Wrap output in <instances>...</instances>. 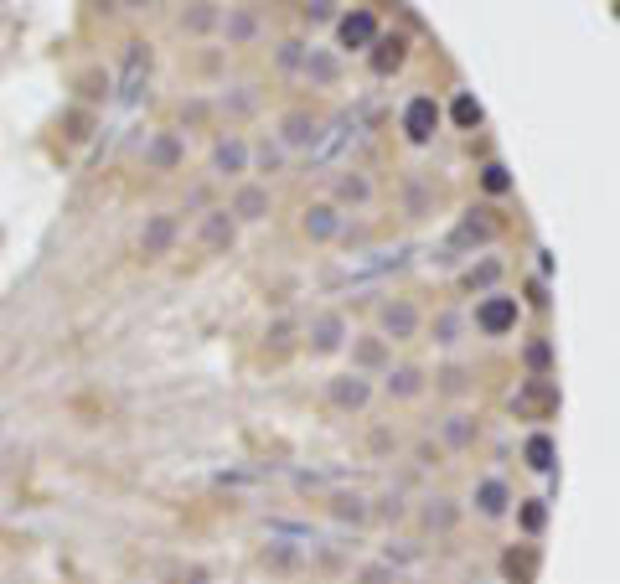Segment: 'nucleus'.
<instances>
[{"label":"nucleus","mask_w":620,"mask_h":584,"mask_svg":"<svg viewBox=\"0 0 620 584\" xmlns=\"http://www.w3.org/2000/svg\"><path fill=\"white\" fill-rule=\"evenodd\" d=\"M434 129H440V104H434L430 94H413L409 109H403V135H409L413 145H430Z\"/></svg>","instance_id":"1"},{"label":"nucleus","mask_w":620,"mask_h":584,"mask_svg":"<svg viewBox=\"0 0 620 584\" xmlns=\"http://www.w3.org/2000/svg\"><path fill=\"white\" fill-rule=\"evenodd\" d=\"M476 326L486 336H507L512 326H517V301H512V295H486V301L476 305Z\"/></svg>","instance_id":"2"},{"label":"nucleus","mask_w":620,"mask_h":584,"mask_svg":"<svg viewBox=\"0 0 620 584\" xmlns=\"http://www.w3.org/2000/svg\"><path fill=\"white\" fill-rule=\"evenodd\" d=\"M554 404H558V388L548 378H527L523 388H517V398H512V409L523 414V419H543Z\"/></svg>","instance_id":"3"},{"label":"nucleus","mask_w":620,"mask_h":584,"mask_svg":"<svg viewBox=\"0 0 620 584\" xmlns=\"http://www.w3.org/2000/svg\"><path fill=\"white\" fill-rule=\"evenodd\" d=\"M233 233H239V222H233V212H228V207H212V212H202V222H197V238H202L212 253L233 249Z\"/></svg>","instance_id":"4"},{"label":"nucleus","mask_w":620,"mask_h":584,"mask_svg":"<svg viewBox=\"0 0 620 584\" xmlns=\"http://www.w3.org/2000/svg\"><path fill=\"white\" fill-rule=\"evenodd\" d=\"M409 264V249H393V253H378V259H367V264H351L341 274H331V284H362V280H378V274H393V269Z\"/></svg>","instance_id":"5"},{"label":"nucleus","mask_w":620,"mask_h":584,"mask_svg":"<svg viewBox=\"0 0 620 584\" xmlns=\"http://www.w3.org/2000/svg\"><path fill=\"white\" fill-rule=\"evenodd\" d=\"M336 36H341V47L367 52L372 42H378V16H372V11H351V16L336 21Z\"/></svg>","instance_id":"6"},{"label":"nucleus","mask_w":620,"mask_h":584,"mask_svg":"<svg viewBox=\"0 0 620 584\" xmlns=\"http://www.w3.org/2000/svg\"><path fill=\"white\" fill-rule=\"evenodd\" d=\"M280 140H285V150H316V140H320L316 114H305V109L285 114V125H280Z\"/></svg>","instance_id":"7"},{"label":"nucleus","mask_w":620,"mask_h":584,"mask_svg":"<svg viewBox=\"0 0 620 584\" xmlns=\"http://www.w3.org/2000/svg\"><path fill=\"white\" fill-rule=\"evenodd\" d=\"M181 160H187L181 135H171V129H166V135H156V140H145V166H150V171H176Z\"/></svg>","instance_id":"8"},{"label":"nucleus","mask_w":620,"mask_h":584,"mask_svg":"<svg viewBox=\"0 0 620 584\" xmlns=\"http://www.w3.org/2000/svg\"><path fill=\"white\" fill-rule=\"evenodd\" d=\"M351 135H357V114H336V119H331V135H320L310 156H316L320 166H331V160L341 156V150H347V140H351Z\"/></svg>","instance_id":"9"},{"label":"nucleus","mask_w":620,"mask_h":584,"mask_svg":"<svg viewBox=\"0 0 620 584\" xmlns=\"http://www.w3.org/2000/svg\"><path fill=\"white\" fill-rule=\"evenodd\" d=\"M382 336H393V342H409L413 332H419V311H413L409 301H388L382 305V316H378Z\"/></svg>","instance_id":"10"},{"label":"nucleus","mask_w":620,"mask_h":584,"mask_svg":"<svg viewBox=\"0 0 620 584\" xmlns=\"http://www.w3.org/2000/svg\"><path fill=\"white\" fill-rule=\"evenodd\" d=\"M326 398H331L336 409H367V398H372V388H367V378H362V373H341V378H331Z\"/></svg>","instance_id":"11"},{"label":"nucleus","mask_w":620,"mask_h":584,"mask_svg":"<svg viewBox=\"0 0 620 584\" xmlns=\"http://www.w3.org/2000/svg\"><path fill=\"white\" fill-rule=\"evenodd\" d=\"M145 73H150V52H145V42H129V52H125V78H119V98H125V104H135V98H140Z\"/></svg>","instance_id":"12"},{"label":"nucleus","mask_w":620,"mask_h":584,"mask_svg":"<svg viewBox=\"0 0 620 584\" xmlns=\"http://www.w3.org/2000/svg\"><path fill=\"white\" fill-rule=\"evenodd\" d=\"M403 57H409V42H403V36H378V42L367 47V63H372L378 78H388L393 67H403Z\"/></svg>","instance_id":"13"},{"label":"nucleus","mask_w":620,"mask_h":584,"mask_svg":"<svg viewBox=\"0 0 620 584\" xmlns=\"http://www.w3.org/2000/svg\"><path fill=\"white\" fill-rule=\"evenodd\" d=\"M341 342H347V321L336 316V311H326V316L310 321V352H320V357H326V352H336Z\"/></svg>","instance_id":"14"},{"label":"nucleus","mask_w":620,"mask_h":584,"mask_svg":"<svg viewBox=\"0 0 620 584\" xmlns=\"http://www.w3.org/2000/svg\"><path fill=\"white\" fill-rule=\"evenodd\" d=\"M249 171V145L243 140H218L212 145V176H243Z\"/></svg>","instance_id":"15"},{"label":"nucleus","mask_w":620,"mask_h":584,"mask_svg":"<svg viewBox=\"0 0 620 584\" xmlns=\"http://www.w3.org/2000/svg\"><path fill=\"white\" fill-rule=\"evenodd\" d=\"M171 243H176V218H171V212H156V218L145 222L140 249L145 253H171Z\"/></svg>","instance_id":"16"},{"label":"nucleus","mask_w":620,"mask_h":584,"mask_svg":"<svg viewBox=\"0 0 620 584\" xmlns=\"http://www.w3.org/2000/svg\"><path fill=\"white\" fill-rule=\"evenodd\" d=\"M300 78H305V83H316V88H331V83L341 78V63H336L331 52H316V47H310V52H305Z\"/></svg>","instance_id":"17"},{"label":"nucleus","mask_w":620,"mask_h":584,"mask_svg":"<svg viewBox=\"0 0 620 584\" xmlns=\"http://www.w3.org/2000/svg\"><path fill=\"white\" fill-rule=\"evenodd\" d=\"M492 233H496V222L486 218V212H465L461 228L450 233V249H471V243H486Z\"/></svg>","instance_id":"18"},{"label":"nucleus","mask_w":620,"mask_h":584,"mask_svg":"<svg viewBox=\"0 0 620 584\" xmlns=\"http://www.w3.org/2000/svg\"><path fill=\"white\" fill-rule=\"evenodd\" d=\"M507 502H512V491H507V481H481L476 487V512L481 517H502V512H507Z\"/></svg>","instance_id":"19"},{"label":"nucleus","mask_w":620,"mask_h":584,"mask_svg":"<svg viewBox=\"0 0 620 584\" xmlns=\"http://www.w3.org/2000/svg\"><path fill=\"white\" fill-rule=\"evenodd\" d=\"M233 218H243V222H259L264 212H269V191L264 187H239V197H233V207H228Z\"/></svg>","instance_id":"20"},{"label":"nucleus","mask_w":620,"mask_h":584,"mask_svg":"<svg viewBox=\"0 0 620 584\" xmlns=\"http://www.w3.org/2000/svg\"><path fill=\"white\" fill-rule=\"evenodd\" d=\"M305 233L320 238V243H326V238H336V233H341V212H336L331 202H316L310 212H305Z\"/></svg>","instance_id":"21"},{"label":"nucleus","mask_w":620,"mask_h":584,"mask_svg":"<svg viewBox=\"0 0 620 584\" xmlns=\"http://www.w3.org/2000/svg\"><path fill=\"white\" fill-rule=\"evenodd\" d=\"M218 21H223V11H218V0H197V5H191L187 16H181V26H187L191 36H202V32H212Z\"/></svg>","instance_id":"22"},{"label":"nucleus","mask_w":620,"mask_h":584,"mask_svg":"<svg viewBox=\"0 0 620 584\" xmlns=\"http://www.w3.org/2000/svg\"><path fill=\"white\" fill-rule=\"evenodd\" d=\"M388 394H393V398L424 394V373H419V367H398V373H388Z\"/></svg>","instance_id":"23"},{"label":"nucleus","mask_w":620,"mask_h":584,"mask_svg":"<svg viewBox=\"0 0 620 584\" xmlns=\"http://www.w3.org/2000/svg\"><path fill=\"white\" fill-rule=\"evenodd\" d=\"M336 197H341V202H351V207H367L372 202V181H367V176H341V181H336Z\"/></svg>","instance_id":"24"},{"label":"nucleus","mask_w":620,"mask_h":584,"mask_svg":"<svg viewBox=\"0 0 620 584\" xmlns=\"http://www.w3.org/2000/svg\"><path fill=\"white\" fill-rule=\"evenodd\" d=\"M527 466H533V471H554V440H548V435H533V440H527Z\"/></svg>","instance_id":"25"},{"label":"nucleus","mask_w":620,"mask_h":584,"mask_svg":"<svg viewBox=\"0 0 620 584\" xmlns=\"http://www.w3.org/2000/svg\"><path fill=\"white\" fill-rule=\"evenodd\" d=\"M496 280H502V264H496V259H486V264H476V269H465V290H492Z\"/></svg>","instance_id":"26"},{"label":"nucleus","mask_w":620,"mask_h":584,"mask_svg":"<svg viewBox=\"0 0 620 584\" xmlns=\"http://www.w3.org/2000/svg\"><path fill=\"white\" fill-rule=\"evenodd\" d=\"M223 32H228V42H249V36L259 32V21L249 16V11H233V16L223 21Z\"/></svg>","instance_id":"27"},{"label":"nucleus","mask_w":620,"mask_h":584,"mask_svg":"<svg viewBox=\"0 0 620 584\" xmlns=\"http://www.w3.org/2000/svg\"><path fill=\"white\" fill-rule=\"evenodd\" d=\"M450 114H455V125H461V129H476V125H481V104H476L471 94L455 98V104H450Z\"/></svg>","instance_id":"28"},{"label":"nucleus","mask_w":620,"mask_h":584,"mask_svg":"<svg viewBox=\"0 0 620 584\" xmlns=\"http://www.w3.org/2000/svg\"><path fill=\"white\" fill-rule=\"evenodd\" d=\"M305 52H310L305 42H285V47H280V67H285V73H300V67H305Z\"/></svg>","instance_id":"29"},{"label":"nucleus","mask_w":620,"mask_h":584,"mask_svg":"<svg viewBox=\"0 0 620 584\" xmlns=\"http://www.w3.org/2000/svg\"><path fill=\"white\" fill-rule=\"evenodd\" d=\"M533 564H538L533 553H507V574H512V579H533Z\"/></svg>","instance_id":"30"},{"label":"nucleus","mask_w":620,"mask_h":584,"mask_svg":"<svg viewBox=\"0 0 620 584\" xmlns=\"http://www.w3.org/2000/svg\"><path fill=\"white\" fill-rule=\"evenodd\" d=\"M259 171H280V166H285V150H280V145H259Z\"/></svg>","instance_id":"31"},{"label":"nucleus","mask_w":620,"mask_h":584,"mask_svg":"<svg viewBox=\"0 0 620 584\" xmlns=\"http://www.w3.org/2000/svg\"><path fill=\"white\" fill-rule=\"evenodd\" d=\"M336 512H341V517H367V507H362V497H336Z\"/></svg>","instance_id":"32"},{"label":"nucleus","mask_w":620,"mask_h":584,"mask_svg":"<svg viewBox=\"0 0 620 584\" xmlns=\"http://www.w3.org/2000/svg\"><path fill=\"white\" fill-rule=\"evenodd\" d=\"M357 363H362V367H382V342H362V347H357Z\"/></svg>","instance_id":"33"},{"label":"nucleus","mask_w":620,"mask_h":584,"mask_svg":"<svg viewBox=\"0 0 620 584\" xmlns=\"http://www.w3.org/2000/svg\"><path fill=\"white\" fill-rule=\"evenodd\" d=\"M434 332H440V342H445V347H450V342H461V336H455V332H461V316H440V326H434Z\"/></svg>","instance_id":"34"},{"label":"nucleus","mask_w":620,"mask_h":584,"mask_svg":"<svg viewBox=\"0 0 620 584\" xmlns=\"http://www.w3.org/2000/svg\"><path fill=\"white\" fill-rule=\"evenodd\" d=\"M548 357H554V352L543 347V342H533V347H527V367H538V378H543V367H548Z\"/></svg>","instance_id":"35"},{"label":"nucleus","mask_w":620,"mask_h":584,"mask_svg":"<svg viewBox=\"0 0 620 584\" xmlns=\"http://www.w3.org/2000/svg\"><path fill=\"white\" fill-rule=\"evenodd\" d=\"M523 528H527V533H538V528H543V502H527L523 507Z\"/></svg>","instance_id":"36"},{"label":"nucleus","mask_w":620,"mask_h":584,"mask_svg":"<svg viewBox=\"0 0 620 584\" xmlns=\"http://www.w3.org/2000/svg\"><path fill=\"white\" fill-rule=\"evenodd\" d=\"M486 191H507V171L502 166H486Z\"/></svg>","instance_id":"37"},{"label":"nucleus","mask_w":620,"mask_h":584,"mask_svg":"<svg viewBox=\"0 0 620 584\" xmlns=\"http://www.w3.org/2000/svg\"><path fill=\"white\" fill-rule=\"evenodd\" d=\"M305 16H310V21H331V0H310Z\"/></svg>","instance_id":"38"},{"label":"nucleus","mask_w":620,"mask_h":584,"mask_svg":"<svg viewBox=\"0 0 620 584\" xmlns=\"http://www.w3.org/2000/svg\"><path fill=\"white\" fill-rule=\"evenodd\" d=\"M424 517H430V528H450V517H455V512H450V507H430Z\"/></svg>","instance_id":"39"},{"label":"nucleus","mask_w":620,"mask_h":584,"mask_svg":"<svg viewBox=\"0 0 620 584\" xmlns=\"http://www.w3.org/2000/svg\"><path fill=\"white\" fill-rule=\"evenodd\" d=\"M450 440L465 445V440H471V425H465V419H455V425H450Z\"/></svg>","instance_id":"40"},{"label":"nucleus","mask_w":620,"mask_h":584,"mask_svg":"<svg viewBox=\"0 0 620 584\" xmlns=\"http://www.w3.org/2000/svg\"><path fill=\"white\" fill-rule=\"evenodd\" d=\"M119 5H129V11H145V5H150V0H119Z\"/></svg>","instance_id":"41"}]
</instances>
